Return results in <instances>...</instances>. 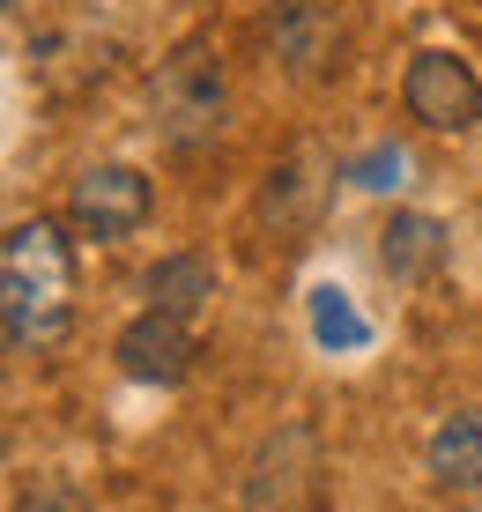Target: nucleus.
<instances>
[{
    "mask_svg": "<svg viewBox=\"0 0 482 512\" xmlns=\"http://www.w3.org/2000/svg\"><path fill=\"white\" fill-rule=\"evenodd\" d=\"M75 231L52 216H23L0 245V327L15 357H38L75 327Z\"/></svg>",
    "mask_w": 482,
    "mask_h": 512,
    "instance_id": "1",
    "label": "nucleus"
},
{
    "mask_svg": "<svg viewBox=\"0 0 482 512\" xmlns=\"http://www.w3.org/2000/svg\"><path fill=\"white\" fill-rule=\"evenodd\" d=\"M230 119V82H223V52L208 30L178 38L164 60H156V134L171 141L178 156L208 149Z\"/></svg>",
    "mask_w": 482,
    "mask_h": 512,
    "instance_id": "2",
    "label": "nucleus"
},
{
    "mask_svg": "<svg viewBox=\"0 0 482 512\" xmlns=\"http://www.w3.org/2000/svg\"><path fill=\"white\" fill-rule=\"evenodd\" d=\"M401 104H408V119H416L423 134H468L475 119H482V75L460 52H416L408 60V75H401Z\"/></svg>",
    "mask_w": 482,
    "mask_h": 512,
    "instance_id": "3",
    "label": "nucleus"
},
{
    "mask_svg": "<svg viewBox=\"0 0 482 512\" xmlns=\"http://www.w3.org/2000/svg\"><path fill=\"white\" fill-rule=\"evenodd\" d=\"M319 490V438L312 423H282L275 438H260L253 468L238 483V512H305Z\"/></svg>",
    "mask_w": 482,
    "mask_h": 512,
    "instance_id": "4",
    "label": "nucleus"
},
{
    "mask_svg": "<svg viewBox=\"0 0 482 512\" xmlns=\"http://www.w3.org/2000/svg\"><path fill=\"white\" fill-rule=\"evenodd\" d=\"M149 208H156V193L134 164H89L75 193H67V231L89 245H119L149 223Z\"/></svg>",
    "mask_w": 482,
    "mask_h": 512,
    "instance_id": "5",
    "label": "nucleus"
},
{
    "mask_svg": "<svg viewBox=\"0 0 482 512\" xmlns=\"http://www.w3.org/2000/svg\"><path fill=\"white\" fill-rule=\"evenodd\" d=\"M267 45H275L290 82H319L342 67V15H334V0H275L267 8Z\"/></svg>",
    "mask_w": 482,
    "mask_h": 512,
    "instance_id": "6",
    "label": "nucleus"
},
{
    "mask_svg": "<svg viewBox=\"0 0 482 512\" xmlns=\"http://www.w3.org/2000/svg\"><path fill=\"white\" fill-rule=\"evenodd\" d=\"M112 357H119V372L141 379V386H186L193 372V320H171V312H134L127 327H119V342H112Z\"/></svg>",
    "mask_w": 482,
    "mask_h": 512,
    "instance_id": "7",
    "label": "nucleus"
},
{
    "mask_svg": "<svg viewBox=\"0 0 482 512\" xmlns=\"http://www.w3.org/2000/svg\"><path fill=\"white\" fill-rule=\"evenodd\" d=\"M445 253H453V231L438 216H423V208H394L379 223V268L394 282H431L445 268Z\"/></svg>",
    "mask_w": 482,
    "mask_h": 512,
    "instance_id": "8",
    "label": "nucleus"
},
{
    "mask_svg": "<svg viewBox=\"0 0 482 512\" xmlns=\"http://www.w3.org/2000/svg\"><path fill=\"white\" fill-rule=\"evenodd\" d=\"M423 468L445 498H482V409H460L445 416L423 446Z\"/></svg>",
    "mask_w": 482,
    "mask_h": 512,
    "instance_id": "9",
    "label": "nucleus"
},
{
    "mask_svg": "<svg viewBox=\"0 0 482 512\" xmlns=\"http://www.w3.org/2000/svg\"><path fill=\"white\" fill-rule=\"evenodd\" d=\"M312 216H319V164L312 156H290V164L267 171V186H260V223L275 238H305Z\"/></svg>",
    "mask_w": 482,
    "mask_h": 512,
    "instance_id": "10",
    "label": "nucleus"
},
{
    "mask_svg": "<svg viewBox=\"0 0 482 512\" xmlns=\"http://www.w3.org/2000/svg\"><path fill=\"white\" fill-rule=\"evenodd\" d=\"M141 290H149L156 312H171V320H193V312L216 297V268H208L201 253H171V260H156V268H149V282H141Z\"/></svg>",
    "mask_w": 482,
    "mask_h": 512,
    "instance_id": "11",
    "label": "nucleus"
},
{
    "mask_svg": "<svg viewBox=\"0 0 482 512\" xmlns=\"http://www.w3.org/2000/svg\"><path fill=\"white\" fill-rule=\"evenodd\" d=\"M15 512H89V498L67 483V475H38V483L15 490Z\"/></svg>",
    "mask_w": 482,
    "mask_h": 512,
    "instance_id": "12",
    "label": "nucleus"
},
{
    "mask_svg": "<svg viewBox=\"0 0 482 512\" xmlns=\"http://www.w3.org/2000/svg\"><path fill=\"white\" fill-rule=\"evenodd\" d=\"M319 334H327V342H334V334H342V342H364V327H356L342 305H319Z\"/></svg>",
    "mask_w": 482,
    "mask_h": 512,
    "instance_id": "13",
    "label": "nucleus"
},
{
    "mask_svg": "<svg viewBox=\"0 0 482 512\" xmlns=\"http://www.w3.org/2000/svg\"><path fill=\"white\" fill-rule=\"evenodd\" d=\"M475 231H482V208H475Z\"/></svg>",
    "mask_w": 482,
    "mask_h": 512,
    "instance_id": "14",
    "label": "nucleus"
}]
</instances>
